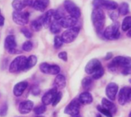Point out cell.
<instances>
[{
  "mask_svg": "<svg viewBox=\"0 0 131 117\" xmlns=\"http://www.w3.org/2000/svg\"><path fill=\"white\" fill-rule=\"evenodd\" d=\"M46 111V106H45V105H42V106H37L36 108L34 109V112L36 115L43 114Z\"/></svg>",
  "mask_w": 131,
  "mask_h": 117,
  "instance_id": "36",
  "label": "cell"
},
{
  "mask_svg": "<svg viewBox=\"0 0 131 117\" xmlns=\"http://www.w3.org/2000/svg\"><path fill=\"white\" fill-rule=\"evenodd\" d=\"M131 28V16H126L123 20L121 29L123 32H127Z\"/></svg>",
  "mask_w": 131,
  "mask_h": 117,
  "instance_id": "26",
  "label": "cell"
},
{
  "mask_svg": "<svg viewBox=\"0 0 131 117\" xmlns=\"http://www.w3.org/2000/svg\"><path fill=\"white\" fill-rule=\"evenodd\" d=\"M54 84L57 89H62L67 84V81H66V77L62 74H58L56 75V77L54 80Z\"/></svg>",
  "mask_w": 131,
  "mask_h": 117,
  "instance_id": "23",
  "label": "cell"
},
{
  "mask_svg": "<svg viewBox=\"0 0 131 117\" xmlns=\"http://www.w3.org/2000/svg\"><path fill=\"white\" fill-rule=\"evenodd\" d=\"M62 44H63V42H62V38L60 36H56L54 38V47H55V49H59V48H61V46L62 45Z\"/></svg>",
  "mask_w": 131,
  "mask_h": 117,
  "instance_id": "35",
  "label": "cell"
},
{
  "mask_svg": "<svg viewBox=\"0 0 131 117\" xmlns=\"http://www.w3.org/2000/svg\"><path fill=\"white\" fill-rule=\"evenodd\" d=\"M13 20L19 26H25L29 21V13L27 12L14 11L13 13Z\"/></svg>",
  "mask_w": 131,
  "mask_h": 117,
  "instance_id": "8",
  "label": "cell"
},
{
  "mask_svg": "<svg viewBox=\"0 0 131 117\" xmlns=\"http://www.w3.org/2000/svg\"><path fill=\"white\" fill-rule=\"evenodd\" d=\"M80 32V27L77 26H74L73 28L67 29V30L62 32V34L61 36L62 42L65 43L73 42L78 36Z\"/></svg>",
  "mask_w": 131,
  "mask_h": 117,
  "instance_id": "4",
  "label": "cell"
},
{
  "mask_svg": "<svg viewBox=\"0 0 131 117\" xmlns=\"http://www.w3.org/2000/svg\"><path fill=\"white\" fill-rule=\"evenodd\" d=\"M79 102L82 104H84V105H88V104H90L92 103L93 99V96L91 95L90 92L86 91V92H82L80 96H79V99H78Z\"/></svg>",
  "mask_w": 131,
  "mask_h": 117,
  "instance_id": "21",
  "label": "cell"
},
{
  "mask_svg": "<svg viewBox=\"0 0 131 117\" xmlns=\"http://www.w3.org/2000/svg\"><path fill=\"white\" fill-rule=\"evenodd\" d=\"M96 117H103V116H102V115H97Z\"/></svg>",
  "mask_w": 131,
  "mask_h": 117,
  "instance_id": "50",
  "label": "cell"
},
{
  "mask_svg": "<svg viewBox=\"0 0 131 117\" xmlns=\"http://www.w3.org/2000/svg\"><path fill=\"white\" fill-rule=\"evenodd\" d=\"M62 17H64L63 11H62L61 9L54 10V12H53V18L55 19V20L59 21V20L60 19H62Z\"/></svg>",
  "mask_w": 131,
  "mask_h": 117,
  "instance_id": "34",
  "label": "cell"
},
{
  "mask_svg": "<svg viewBox=\"0 0 131 117\" xmlns=\"http://www.w3.org/2000/svg\"><path fill=\"white\" fill-rule=\"evenodd\" d=\"M58 57L60 58V60L65 61V62H67V58H68V56H67V52H60L58 55Z\"/></svg>",
  "mask_w": 131,
  "mask_h": 117,
  "instance_id": "41",
  "label": "cell"
},
{
  "mask_svg": "<svg viewBox=\"0 0 131 117\" xmlns=\"http://www.w3.org/2000/svg\"><path fill=\"white\" fill-rule=\"evenodd\" d=\"M119 89V86L115 83H109L106 87V94L108 99L111 101H114L116 99V96Z\"/></svg>",
  "mask_w": 131,
  "mask_h": 117,
  "instance_id": "13",
  "label": "cell"
},
{
  "mask_svg": "<svg viewBox=\"0 0 131 117\" xmlns=\"http://www.w3.org/2000/svg\"><path fill=\"white\" fill-rule=\"evenodd\" d=\"M118 7V12L120 16H126L129 13V4L127 3H122Z\"/></svg>",
  "mask_w": 131,
  "mask_h": 117,
  "instance_id": "27",
  "label": "cell"
},
{
  "mask_svg": "<svg viewBox=\"0 0 131 117\" xmlns=\"http://www.w3.org/2000/svg\"><path fill=\"white\" fill-rule=\"evenodd\" d=\"M53 9H50L49 11H47L39 19L42 24V26H44L45 28H48L49 27L51 22H52V18L53 17Z\"/></svg>",
  "mask_w": 131,
  "mask_h": 117,
  "instance_id": "17",
  "label": "cell"
},
{
  "mask_svg": "<svg viewBox=\"0 0 131 117\" xmlns=\"http://www.w3.org/2000/svg\"><path fill=\"white\" fill-rule=\"evenodd\" d=\"M113 57V54L111 53V52H109V53H107L106 54V57H105V60H110V58Z\"/></svg>",
  "mask_w": 131,
  "mask_h": 117,
  "instance_id": "47",
  "label": "cell"
},
{
  "mask_svg": "<svg viewBox=\"0 0 131 117\" xmlns=\"http://www.w3.org/2000/svg\"><path fill=\"white\" fill-rule=\"evenodd\" d=\"M26 61H27V58L24 55H20L16 57L9 66V72L17 73L20 71H24L26 65Z\"/></svg>",
  "mask_w": 131,
  "mask_h": 117,
  "instance_id": "5",
  "label": "cell"
},
{
  "mask_svg": "<svg viewBox=\"0 0 131 117\" xmlns=\"http://www.w3.org/2000/svg\"><path fill=\"white\" fill-rule=\"evenodd\" d=\"M72 117H80V116H79V115H76V116H72Z\"/></svg>",
  "mask_w": 131,
  "mask_h": 117,
  "instance_id": "52",
  "label": "cell"
},
{
  "mask_svg": "<svg viewBox=\"0 0 131 117\" xmlns=\"http://www.w3.org/2000/svg\"><path fill=\"white\" fill-rule=\"evenodd\" d=\"M127 36L128 37H131V28L129 29V30H128V32H127Z\"/></svg>",
  "mask_w": 131,
  "mask_h": 117,
  "instance_id": "49",
  "label": "cell"
},
{
  "mask_svg": "<svg viewBox=\"0 0 131 117\" xmlns=\"http://www.w3.org/2000/svg\"><path fill=\"white\" fill-rule=\"evenodd\" d=\"M49 64L47 63H42L39 65V69L41 70L42 73H45V74H47L48 73V69H49Z\"/></svg>",
  "mask_w": 131,
  "mask_h": 117,
  "instance_id": "38",
  "label": "cell"
},
{
  "mask_svg": "<svg viewBox=\"0 0 131 117\" xmlns=\"http://www.w3.org/2000/svg\"><path fill=\"white\" fill-rule=\"evenodd\" d=\"M129 87H123L120 89L119 92L118 96V101L119 103L122 106L125 105L126 102H128V92H129Z\"/></svg>",
  "mask_w": 131,
  "mask_h": 117,
  "instance_id": "19",
  "label": "cell"
},
{
  "mask_svg": "<svg viewBox=\"0 0 131 117\" xmlns=\"http://www.w3.org/2000/svg\"><path fill=\"white\" fill-rule=\"evenodd\" d=\"M104 75V69L103 68V67H101V68H100L98 70H96L95 73H93V74H92V79H100Z\"/></svg>",
  "mask_w": 131,
  "mask_h": 117,
  "instance_id": "31",
  "label": "cell"
},
{
  "mask_svg": "<svg viewBox=\"0 0 131 117\" xmlns=\"http://www.w3.org/2000/svg\"><path fill=\"white\" fill-rule=\"evenodd\" d=\"M93 79L91 77H86L83 79L82 81V86L85 89H90L92 88L93 82Z\"/></svg>",
  "mask_w": 131,
  "mask_h": 117,
  "instance_id": "29",
  "label": "cell"
},
{
  "mask_svg": "<svg viewBox=\"0 0 131 117\" xmlns=\"http://www.w3.org/2000/svg\"><path fill=\"white\" fill-rule=\"evenodd\" d=\"M30 27L33 31L39 32L42 29V28L43 26H42V24L40 19H36V20L32 21V22L30 24Z\"/></svg>",
  "mask_w": 131,
  "mask_h": 117,
  "instance_id": "28",
  "label": "cell"
},
{
  "mask_svg": "<svg viewBox=\"0 0 131 117\" xmlns=\"http://www.w3.org/2000/svg\"><path fill=\"white\" fill-rule=\"evenodd\" d=\"M97 110L103 115H106V117H113V114L107 109H106L105 108H103V106H97Z\"/></svg>",
  "mask_w": 131,
  "mask_h": 117,
  "instance_id": "32",
  "label": "cell"
},
{
  "mask_svg": "<svg viewBox=\"0 0 131 117\" xmlns=\"http://www.w3.org/2000/svg\"><path fill=\"white\" fill-rule=\"evenodd\" d=\"M64 8L70 15V16L79 19L81 16V11L80 8L73 3L71 0H66L64 2Z\"/></svg>",
  "mask_w": 131,
  "mask_h": 117,
  "instance_id": "7",
  "label": "cell"
},
{
  "mask_svg": "<svg viewBox=\"0 0 131 117\" xmlns=\"http://www.w3.org/2000/svg\"><path fill=\"white\" fill-rule=\"evenodd\" d=\"M49 0H35L32 4L34 9L39 12H44L49 5Z\"/></svg>",
  "mask_w": 131,
  "mask_h": 117,
  "instance_id": "16",
  "label": "cell"
},
{
  "mask_svg": "<svg viewBox=\"0 0 131 117\" xmlns=\"http://www.w3.org/2000/svg\"><path fill=\"white\" fill-rule=\"evenodd\" d=\"M122 73L123 75H129L131 74V67H126V68H123L122 69Z\"/></svg>",
  "mask_w": 131,
  "mask_h": 117,
  "instance_id": "43",
  "label": "cell"
},
{
  "mask_svg": "<svg viewBox=\"0 0 131 117\" xmlns=\"http://www.w3.org/2000/svg\"><path fill=\"white\" fill-rule=\"evenodd\" d=\"M92 22L94 28L98 33H100L104 27L106 16L103 10L100 8H94L91 15Z\"/></svg>",
  "mask_w": 131,
  "mask_h": 117,
  "instance_id": "1",
  "label": "cell"
},
{
  "mask_svg": "<svg viewBox=\"0 0 131 117\" xmlns=\"http://www.w3.org/2000/svg\"><path fill=\"white\" fill-rule=\"evenodd\" d=\"M126 68L131 67V58L126 56H116L111 63L109 65L108 68L110 71H116L117 68Z\"/></svg>",
  "mask_w": 131,
  "mask_h": 117,
  "instance_id": "2",
  "label": "cell"
},
{
  "mask_svg": "<svg viewBox=\"0 0 131 117\" xmlns=\"http://www.w3.org/2000/svg\"><path fill=\"white\" fill-rule=\"evenodd\" d=\"M27 86H28V83H27V82H25V81L16 83L13 88V94L16 97L21 96L23 95V93L24 92V91L26 89Z\"/></svg>",
  "mask_w": 131,
  "mask_h": 117,
  "instance_id": "18",
  "label": "cell"
},
{
  "mask_svg": "<svg viewBox=\"0 0 131 117\" xmlns=\"http://www.w3.org/2000/svg\"><path fill=\"white\" fill-rule=\"evenodd\" d=\"M60 73V67L58 65H50L49 66L48 73L49 75H58Z\"/></svg>",
  "mask_w": 131,
  "mask_h": 117,
  "instance_id": "30",
  "label": "cell"
},
{
  "mask_svg": "<svg viewBox=\"0 0 131 117\" xmlns=\"http://www.w3.org/2000/svg\"><path fill=\"white\" fill-rule=\"evenodd\" d=\"M33 0H13L12 6L15 11L21 12L23 9L28 6H32Z\"/></svg>",
  "mask_w": 131,
  "mask_h": 117,
  "instance_id": "12",
  "label": "cell"
},
{
  "mask_svg": "<svg viewBox=\"0 0 131 117\" xmlns=\"http://www.w3.org/2000/svg\"><path fill=\"white\" fill-rule=\"evenodd\" d=\"M8 111V106L6 104H3L0 109V115L1 116H5L7 113Z\"/></svg>",
  "mask_w": 131,
  "mask_h": 117,
  "instance_id": "40",
  "label": "cell"
},
{
  "mask_svg": "<svg viewBox=\"0 0 131 117\" xmlns=\"http://www.w3.org/2000/svg\"><path fill=\"white\" fill-rule=\"evenodd\" d=\"M62 97V93L61 92H57V93H56V95L55 96V97H54V99H53V101H52V106H56L60 102Z\"/></svg>",
  "mask_w": 131,
  "mask_h": 117,
  "instance_id": "37",
  "label": "cell"
},
{
  "mask_svg": "<svg viewBox=\"0 0 131 117\" xmlns=\"http://www.w3.org/2000/svg\"><path fill=\"white\" fill-rule=\"evenodd\" d=\"M131 102V88H129L128 92V102Z\"/></svg>",
  "mask_w": 131,
  "mask_h": 117,
  "instance_id": "48",
  "label": "cell"
},
{
  "mask_svg": "<svg viewBox=\"0 0 131 117\" xmlns=\"http://www.w3.org/2000/svg\"><path fill=\"white\" fill-rule=\"evenodd\" d=\"M0 96H1V95H0Z\"/></svg>",
  "mask_w": 131,
  "mask_h": 117,
  "instance_id": "55",
  "label": "cell"
},
{
  "mask_svg": "<svg viewBox=\"0 0 131 117\" xmlns=\"http://www.w3.org/2000/svg\"><path fill=\"white\" fill-rule=\"evenodd\" d=\"M118 13H116L114 10L112 11L111 13H110V18L113 21V22H117V19H118Z\"/></svg>",
  "mask_w": 131,
  "mask_h": 117,
  "instance_id": "42",
  "label": "cell"
},
{
  "mask_svg": "<svg viewBox=\"0 0 131 117\" xmlns=\"http://www.w3.org/2000/svg\"><path fill=\"white\" fill-rule=\"evenodd\" d=\"M38 117H43V116H38Z\"/></svg>",
  "mask_w": 131,
  "mask_h": 117,
  "instance_id": "54",
  "label": "cell"
},
{
  "mask_svg": "<svg viewBox=\"0 0 131 117\" xmlns=\"http://www.w3.org/2000/svg\"><path fill=\"white\" fill-rule=\"evenodd\" d=\"M34 103L31 100H26L22 102L19 106V111L21 114H28L33 108Z\"/></svg>",
  "mask_w": 131,
  "mask_h": 117,
  "instance_id": "14",
  "label": "cell"
},
{
  "mask_svg": "<svg viewBox=\"0 0 131 117\" xmlns=\"http://www.w3.org/2000/svg\"><path fill=\"white\" fill-rule=\"evenodd\" d=\"M33 45L32 42L31 41H26L23 44V50L25 52H30L32 49Z\"/></svg>",
  "mask_w": 131,
  "mask_h": 117,
  "instance_id": "33",
  "label": "cell"
},
{
  "mask_svg": "<svg viewBox=\"0 0 131 117\" xmlns=\"http://www.w3.org/2000/svg\"><path fill=\"white\" fill-rule=\"evenodd\" d=\"M16 38L13 35H9L6 36L5 42H4V46L5 48L9 51L13 49H16Z\"/></svg>",
  "mask_w": 131,
  "mask_h": 117,
  "instance_id": "20",
  "label": "cell"
},
{
  "mask_svg": "<svg viewBox=\"0 0 131 117\" xmlns=\"http://www.w3.org/2000/svg\"><path fill=\"white\" fill-rule=\"evenodd\" d=\"M101 67H102V65L100 60H98L97 58H92V60H90L86 65L85 72L89 75H92L93 73H95L96 70H98Z\"/></svg>",
  "mask_w": 131,
  "mask_h": 117,
  "instance_id": "10",
  "label": "cell"
},
{
  "mask_svg": "<svg viewBox=\"0 0 131 117\" xmlns=\"http://www.w3.org/2000/svg\"><path fill=\"white\" fill-rule=\"evenodd\" d=\"M93 6L94 8L105 9L110 11L116 10L118 8L117 3L113 0H93Z\"/></svg>",
  "mask_w": 131,
  "mask_h": 117,
  "instance_id": "6",
  "label": "cell"
},
{
  "mask_svg": "<svg viewBox=\"0 0 131 117\" xmlns=\"http://www.w3.org/2000/svg\"><path fill=\"white\" fill-rule=\"evenodd\" d=\"M80 111V102L78 99H73L70 104L65 108L64 112L71 116L79 115Z\"/></svg>",
  "mask_w": 131,
  "mask_h": 117,
  "instance_id": "9",
  "label": "cell"
},
{
  "mask_svg": "<svg viewBox=\"0 0 131 117\" xmlns=\"http://www.w3.org/2000/svg\"><path fill=\"white\" fill-rule=\"evenodd\" d=\"M9 52L10 54H18V53H20V51H19V50L16 49H16H11V50H9Z\"/></svg>",
  "mask_w": 131,
  "mask_h": 117,
  "instance_id": "45",
  "label": "cell"
},
{
  "mask_svg": "<svg viewBox=\"0 0 131 117\" xmlns=\"http://www.w3.org/2000/svg\"><path fill=\"white\" fill-rule=\"evenodd\" d=\"M61 29H62V27H61L59 21H57V20H54L53 22H52L50 26H49L50 32L52 34H58V33H59L60 31H61Z\"/></svg>",
  "mask_w": 131,
  "mask_h": 117,
  "instance_id": "24",
  "label": "cell"
},
{
  "mask_svg": "<svg viewBox=\"0 0 131 117\" xmlns=\"http://www.w3.org/2000/svg\"><path fill=\"white\" fill-rule=\"evenodd\" d=\"M4 22H5V18L2 15H0V26H3Z\"/></svg>",
  "mask_w": 131,
  "mask_h": 117,
  "instance_id": "46",
  "label": "cell"
},
{
  "mask_svg": "<svg viewBox=\"0 0 131 117\" xmlns=\"http://www.w3.org/2000/svg\"><path fill=\"white\" fill-rule=\"evenodd\" d=\"M101 106H103L106 109L109 110L112 114H114L116 112V107L115 104L113 102H111V100H110L108 99L103 98Z\"/></svg>",
  "mask_w": 131,
  "mask_h": 117,
  "instance_id": "22",
  "label": "cell"
},
{
  "mask_svg": "<svg viewBox=\"0 0 131 117\" xmlns=\"http://www.w3.org/2000/svg\"><path fill=\"white\" fill-rule=\"evenodd\" d=\"M56 93H57L56 89H52L49 90L48 92H46L42 98V102L43 105L48 106L50 103H52Z\"/></svg>",
  "mask_w": 131,
  "mask_h": 117,
  "instance_id": "15",
  "label": "cell"
},
{
  "mask_svg": "<svg viewBox=\"0 0 131 117\" xmlns=\"http://www.w3.org/2000/svg\"><path fill=\"white\" fill-rule=\"evenodd\" d=\"M40 92V89L38 87H34V89L32 90V93L35 96H36L37 94H39Z\"/></svg>",
  "mask_w": 131,
  "mask_h": 117,
  "instance_id": "44",
  "label": "cell"
},
{
  "mask_svg": "<svg viewBox=\"0 0 131 117\" xmlns=\"http://www.w3.org/2000/svg\"><path fill=\"white\" fill-rule=\"evenodd\" d=\"M119 23L117 22H113V23L108 27H106L103 32V36L108 40H116L119 38L120 32L119 30Z\"/></svg>",
  "mask_w": 131,
  "mask_h": 117,
  "instance_id": "3",
  "label": "cell"
},
{
  "mask_svg": "<svg viewBox=\"0 0 131 117\" xmlns=\"http://www.w3.org/2000/svg\"><path fill=\"white\" fill-rule=\"evenodd\" d=\"M129 83H131V79H129Z\"/></svg>",
  "mask_w": 131,
  "mask_h": 117,
  "instance_id": "53",
  "label": "cell"
},
{
  "mask_svg": "<svg viewBox=\"0 0 131 117\" xmlns=\"http://www.w3.org/2000/svg\"><path fill=\"white\" fill-rule=\"evenodd\" d=\"M129 117H131V112H130L129 114Z\"/></svg>",
  "mask_w": 131,
  "mask_h": 117,
  "instance_id": "51",
  "label": "cell"
},
{
  "mask_svg": "<svg viewBox=\"0 0 131 117\" xmlns=\"http://www.w3.org/2000/svg\"><path fill=\"white\" fill-rule=\"evenodd\" d=\"M59 22L62 28L70 29V28H73L74 26H77V24L78 22V19L76 18H73L70 16H64L59 20Z\"/></svg>",
  "mask_w": 131,
  "mask_h": 117,
  "instance_id": "11",
  "label": "cell"
},
{
  "mask_svg": "<svg viewBox=\"0 0 131 117\" xmlns=\"http://www.w3.org/2000/svg\"><path fill=\"white\" fill-rule=\"evenodd\" d=\"M37 63V58L36 55H30L29 58H27V61H26V68L25 70H28L32 67H34L36 66Z\"/></svg>",
  "mask_w": 131,
  "mask_h": 117,
  "instance_id": "25",
  "label": "cell"
},
{
  "mask_svg": "<svg viewBox=\"0 0 131 117\" xmlns=\"http://www.w3.org/2000/svg\"><path fill=\"white\" fill-rule=\"evenodd\" d=\"M21 32L24 35V36H26L28 39H30L32 36V34L31 32V31L28 29V28H22L21 29Z\"/></svg>",
  "mask_w": 131,
  "mask_h": 117,
  "instance_id": "39",
  "label": "cell"
}]
</instances>
